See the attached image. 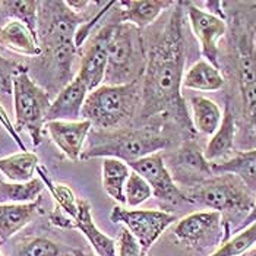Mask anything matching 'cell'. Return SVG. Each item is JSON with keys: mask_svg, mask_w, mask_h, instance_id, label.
I'll use <instances>...</instances> for the list:
<instances>
[{"mask_svg": "<svg viewBox=\"0 0 256 256\" xmlns=\"http://www.w3.org/2000/svg\"><path fill=\"white\" fill-rule=\"evenodd\" d=\"M46 184L40 178L26 183L0 182V205L3 204H31L38 200Z\"/></svg>", "mask_w": 256, "mask_h": 256, "instance_id": "obj_26", "label": "cell"}, {"mask_svg": "<svg viewBox=\"0 0 256 256\" xmlns=\"http://www.w3.org/2000/svg\"><path fill=\"white\" fill-rule=\"evenodd\" d=\"M0 256H3V255H2V250H0Z\"/></svg>", "mask_w": 256, "mask_h": 256, "instance_id": "obj_39", "label": "cell"}, {"mask_svg": "<svg viewBox=\"0 0 256 256\" xmlns=\"http://www.w3.org/2000/svg\"><path fill=\"white\" fill-rule=\"evenodd\" d=\"M232 64L242 101L243 140L256 146V24L238 15L232 22Z\"/></svg>", "mask_w": 256, "mask_h": 256, "instance_id": "obj_2", "label": "cell"}, {"mask_svg": "<svg viewBox=\"0 0 256 256\" xmlns=\"http://www.w3.org/2000/svg\"><path fill=\"white\" fill-rule=\"evenodd\" d=\"M37 174L38 178L44 182L46 188L48 189V192L52 194V196L54 199L56 205L59 210H62L63 212H66L69 217L72 218L74 221L76 220L78 216V200L79 198L74 194V190L68 186V184H63V183H56L54 180H52V178L48 176L47 170L38 166L37 168Z\"/></svg>", "mask_w": 256, "mask_h": 256, "instance_id": "obj_27", "label": "cell"}, {"mask_svg": "<svg viewBox=\"0 0 256 256\" xmlns=\"http://www.w3.org/2000/svg\"><path fill=\"white\" fill-rule=\"evenodd\" d=\"M183 194L189 204L226 216L222 221L226 228V242L230 237L232 220H238L242 224L244 221L242 217L249 216L256 200L255 192H252L234 174H214Z\"/></svg>", "mask_w": 256, "mask_h": 256, "instance_id": "obj_4", "label": "cell"}, {"mask_svg": "<svg viewBox=\"0 0 256 256\" xmlns=\"http://www.w3.org/2000/svg\"><path fill=\"white\" fill-rule=\"evenodd\" d=\"M236 134V118L230 108V104H227L220 128L205 146V151H204L205 158L211 164H216V162H222V161H227L232 157H234L236 156L234 154Z\"/></svg>", "mask_w": 256, "mask_h": 256, "instance_id": "obj_17", "label": "cell"}, {"mask_svg": "<svg viewBox=\"0 0 256 256\" xmlns=\"http://www.w3.org/2000/svg\"><path fill=\"white\" fill-rule=\"evenodd\" d=\"M72 256H96L94 254H90V252H85V250H80V249H74L70 250Z\"/></svg>", "mask_w": 256, "mask_h": 256, "instance_id": "obj_37", "label": "cell"}, {"mask_svg": "<svg viewBox=\"0 0 256 256\" xmlns=\"http://www.w3.org/2000/svg\"><path fill=\"white\" fill-rule=\"evenodd\" d=\"M172 136L161 128H118L114 130L92 129L84 146L80 161L92 158H118L128 166L140 158L157 154L172 145Z\"/></svg>", "mask_w": 256, "mask_h": 256, "instance_id": "obj_3", "label": "cell"}, {"mask_svg": "<svg viewBox=\"0 0 256 256\" xmlns=\"http://www.w3.org/2000/svg\"><path fill=\"white\" fill-rule=\"evenodd\" d=\"M190 110L194 129L198 134L212 136L222 120V113L217 102L206 97L194 96L190 97Z\"/></svg>", "mask_w": 256, "mask_h": 256, "instance_id": "obj_25", "label": "cell"}, {"mask_svg": "<svg viewBox=\"0 0 256 256\" xmlns=\"http://www.w3.org/2000/svg\"><path fill=\"white\" fill-rule=\"evenodd\" d=\"M12 96L16 130H25L30 135L32 145L40 146L47 123V113L52 104L50 94L30 76L25 66L14 78Z\"/></svg>", "mask_w": 256, "mask_h": 256, "instance_id": "obj_7", "label": "cell"}, {"mask_svg": "<svg viewBox=\"0 0 256 256\" xmlns=\"http://www.w3.org/2000/svg\"><path fill=\"white\" fill-rule=\"evenodd\" d=\"M0 46L20 56H41L38 37L20 20H9L3 26H0Z\"/></svg>", "mask_w": 256, "mask_h": 256, "instance_id": "obj_18", "label": "cell"}, {"mask_svg": "<svg viewBox=\"0 0 256 256\" xmlns=\"http://www.w3.org/2000/svg\"><path fill=\"white\" fill-rule=\"evenodd\" d=\"M38 6L40 2L37 0H4V2H0V8L6 16H9L12 20L22 22L36 36H37V28H38Z\"/></svg>", "mask_w": 256, "mask_h": 256, "instance_id": "obj_28", "label": "cell"}, {"mask_svg": "<svg viewBox=\"0 0 256 256\" xmlns=\"http://www.w3.org/2000/svg\"><path fill=\"white\" fill-rule=\"evenodd\" d=\"M24 68H25L24 64L15 60L6 59L0 54V92L2 94H12L14 78Z\"/></svg>", "mask_w": 256, "mask_h": 256, "instance_id": "obj_32", "label": "cell"}, {"mask_svg": "<svg viewBox=\"0 0 256 256\" xmlns=\"http://www.w3.org/2000/svg\"><path fill=\"white\" fill-rule=\"evenodd\" d=\"M46 130L48 132L54 145L63 152V156L76 162L80 160L84 146L90 132L92 130V124L88 120H78V122H47Z\"/></svg>", "mask_w": 256, "mask_h": 256, "instance_id": "obj_14", "label": "cell"}, {"mask_svg": "<svg viewBox=\"0 0 256 256\" xmlns=\"http://www.w3.org/2000/svg\"><path fill=\"white\" fill-rule=\"evenodd\" d=\"M110 221L113 224L124 226V228H128L138 240L142 254L145 255L157 242L158 237L178 221V216L168 211L128 210L122 205H116L112 210Z\"/></svg>", "mask_w": 256, "mask_h": 256, "instance_id": "obj_8", "label": "cell"}, {"mask_svg": "<svg viewBox=\"0 0 256 256\" xmlns=\"http://www.w3.org/2000/svg\"><path fill=\"white\" fill-rule=\"evenodd\" d=\"M75 228H79L82 234L88 238L90 244L98 256H118L116 242L104 234L94 224L91 205L85 199L78 200V216L75 220Z\"/></svg>", "mask_w": 256, "mask_h": 256, "instance_id": "obj_19", "label": "cell"}, {"mask_svg": "<svg viewBox=\"0 0 256 256\" xmlns=\"http://www.w3.org/2000/svg\"><path fill=\"white\" fill-rule=\"evenodd\" d=\"M162 158L178 188L184 186L190 189L214 176L211 162L205 158L204 151L192 140H186L174 152L162 156Z\"/></svg>", "mask_w": 256, "mask_h": 256, "instance_id": "obj_11", "label": "cell"}, {"mask_svg": "<svg viewBox=\"0 0 256 256\" xmlns=\"http://www.w3.org/2000/svg\"><path fill=\"white\" fill-rule=\"evenodd\" d=\"M118 248V256H144L139 242L132 236V233L128 228H123L120 232Z\"/></svg>", "mask_w": 256, "mask_h": 256, "instance_id": "obj_33", "label": "cell"}, {"mask_svg": "<svg viewBox=\"0 0 256 256\" xmlns=\"http://www.w3.org/2000/svg\"><path fill=\"white\" fill-rule=\"evenodd\" d=\"M186 6L184 12L190 24L192 32L199 41L202 56L212 66L220 69V54H218V41L227 32V22L216 15L198 8L196 4L183 2Z\"/></svg>", "mask_w": 256, "mask_h": 256, "instance_id": "obj_13", "label": "cell"}, {"mask_svg": "<svg viewBox=\"0 0 256 256\" xmlns=\"http://www.w3.org/2000/svg\"><path fill=\"white\" fill-rule=\"evenodd\" d=\"M38 166L37 154L31 151H20L8 157H0V173L12 183H26L32 180Z\"/></svg>", "mask_w": 256, "mask_h": 256, "instance_id": "obj_24", "label": "cell"}, {"mask_svg": "<svg viewBox=\"0 0 256 256\" xmlns=\"http://www.w3.org/2000/svg\"><path fill=\"white\" fill-rule=\"evenodd\" d=\"M88 94L90 91L84 80L75 75L72 82H69L52 101L47 113V122H78Z\"/></svg>", "mask_w": 256, "mask_h": 256, "instance_id": "obj_15", "label": "cell"}, {"mask_svg": "<svg viewBox=\"0 0 256 256\" xmlns=\"http://www.w3.org/2000/svg\"><path fill=\"white\" fill-rule=\"evenodd\" d=\"M130 170L145 178L152 189V195L164 210H173L182 204H189L167 168L162 154H152L129 164Z\"/></svg>", "mask_w": 256, "mask_h": 256, "instance_id": "obj_9", "label": "cell"}, {"mask_svg": "<svg viewBox=\"0 0 256 256\" xmlns=\"http://www.w3.org/2000/svg\"><path fill=\"white\" fill-rule=\"evenodd\" d=\"M254 222H256V200H255V205H254V208H252V211L249 212V216L244 218V221L237 227V230L234 233H238V232H243L244 228H248L249 226H252Z\"/></svg>", "mask_w": 256, "mask_h": 256, "instance_id": "obj_36", "label": "cell"}, {"mask_svg": "<svg viewBox=\"0 0 256 256\" xmlns=\"http://www.w3.org/2000/svg\"><path fill=\"white\" fill-rule=\"evenodd\" d=\"M152 196V189L148 184V182L142 176H139L138 173L132 172L124 186L126 205L130 208H136Z\"/></svg>", "mask_w": 256, "mask_h": 256, "instance_id": "obj_31", "label": "cell"}, {"mask_svg": "<svg viewBox=\"0 0 256 256\" xmlns=\"http://www.w3.org/2000/svg\"><path fill=\"white\" fill-rule=\"evenodd\" d=\"M10 256H72L64 255L62 248L46 237H26L15 244Z\"/></svg>", "mask_w": 256, "mask_h": 256, "instance_id": "obj_29", "label": "cell"}, {"mask_svg": "<svg viewBox=\"0 0 256 256\" xmlns=\"http://www.w3.org/2000/svg\"><path fill=\"white\" fill-rule=\"evenodd\" d=\"M113 34V22L102 25L84 46L82 59L76 76L84 80L88 91H94L106 80L108 63V44Z\"/></svg>", "mask_w": 256, "mask_h": 256, "instance_id": "obj_12", "label": "cell"}, {"mask_svg": "<svg viewBox=\"0 0 256 256\" xmlns=\"http://www.w3.org/2000/svg\"><path fill=\"white\" fill-rule=\"evenodd\" d=\"M146 66V46L140 30L123 22H113L108 44L107 85H126L138 82Z\"/></svg>", "mask_w": 256, "mask_h": 256, "instance_id": "obj_6", "label": "cell"}, {"mask_svg": "<svg viewBox=\"0 0 256 256\" xmlns=\"http://www.w3.org/2000/svg\"><path fill=\"white\" fill-rule=\"evenodd\" d=\"M224 84L226 79L218 68L206 60H198L184 72L182 85L194 91H218Z\"/></svg>", "mask_w": 256, "mask_h": 256, "instance_id": "obj_23", "label": "cell"}, {"mask_svg": "<svg viewBox=\"0 0 256 256\" xmlns=\"http://www.w3.org/2000/svg\"><path fill=\"white\" fill-rule=\"evenodd\" d=\"M174 4L176 2L170 0H120L116 2L118 18L114 22L130 24L144 30Z\"/></svg>", "mask_w": 256, "mask_h": 256, "instance_id": "obj_16", "label": "cell"}, {"mask_svg": "<svg viewBox=\"0 0 256 256\" xmlns=\"http://www.w3.org/2000/svg\"><path fill=\"white\" fill-rule=\"evenodd\" d=\"M173 234L180 243L198 250L216 248L220 240L226 243L222 216L217 211H200L183 217L173 227Z\"/></svg>", "mask_w": 256, "mask_h": 256, "instance_id": "obj_10", "label": "cell"}, {"mask_svg": "<svg viewBox=\"0 0 256 256\" xmlns=\"http://www.w3.org/2000/svg\"><path fill=\"white\" fill-rule=\"evenodd\" d=\"M140 101V80L126 85L102 84L86 96L80 118L98 130H114L138 118Z\"/></svg>", "mask_w": 256, "mask_h": 256, "instance_id": "obj_5", "label": "cell"}, {"mask_svg": "<svg viewBox=\"0 0 256 256\" xmlns=\"http://www.w3.org/2000/svg\"><path fill=\"white\" fill-rule=\"evenodd\" d=\"M182 2L168 20L146 46V66L140 79L142 101L138 120L168 118L178 128L186 140H192L196 130L182 96L186 63V41L183 34Z\"/></svg>", "mask_w": 256, "mask_h": 256, "instance_id": "obj_1", "label": "cell"}, {"mask_svg": "<svg viewBox=\"0 0 256 256\" xmlns=\"http://www.w3.org/2000/svg\"><path fill=\"white\" fill-rule=\"evenodd\" d=\"M256 243V222L240 232L238 234L227 240L217 252L210 256H242Z\"/></svg>", "mask_w": 256, "mask_h": 256, "instance_id": "obj_30", "label": "cell"}, {"mask_svg": "<svg viewBox=\"0 0 256 256\" xmlns=\"http://www.w3.org/2000/svg\"><path fill=\"white\" fill-rule=\"evenodd\" d=\"M130 167L118 158H104L101 164V182L104 192L118 202V205L126 204L124 186L130 176Z\"/></svg>", "mask_w": 256, "mask_h": 256, "instance_id": "obj_22", "label": "cell"}, {"mask_svg": "<svg viewBox=\"0 0 256 256\" xmlns=\"http://www.w3.org/2000/svg\"><path fill=\"white\" fill-rule=\"evenodd\" d=\"M214 174H234L256 194V148L238 151L227 161L211 164Z\"/></svg>", "mask_w": 256, "mask_h": 256, "instance_id": "obj_21", "label": "cell"}, {"mask_svg": "<svg viewBox=\"0 0 256 256\" xmlns=\"http://www.w3.org/2000/svg\"><path fill=\"white\" fill-rule=\"evenodd\" d=\"M246 256H256V248L254 249V250H250L249 254H246Z\"/></svg>", "mask_w": 256, "mask_h": 256, "instance_id": "obj_38", "label": "cell"}, {"mask_svg": "<svg viewBox=\"0 0 256 256\" xmlns=\"http://www.w3.org/2000/svg\"><path fill=\"white\" fill-rule=\"evenodd\" d=\"M0 124L4 128V130L9 134V136L15 140V144L18 145L20 148V151H26V148H25V144L22 142V139L20 138V135H18V130H16V128L10 123V118L8 116V113L4 112V108H3V106L0 104Z\"/></svg>", "mask_w": 256, "mask_h": 256, "instance_id": "obj_34", "label": "cell"}, {"mask_svg": "<svg viewBox=\"0 0 256 256\" xmlns=\"http://www.w3.org/2000/svg\"><path fill=\"white\" fill-rule=\"evenodd\" d=\"M40 210V199L31 204L0 205V243H6L26 224L32 221Z\"/></svg>", "mask_w": 256, "mask_h": 256, "instance_id": "obj_20", "label": "cell"}, {"mask_svg": "<svg viewBox=\"0 0 256 256\" xmlns=\"http://www.w3.org/2000/svg\"><path fill=\"white\" fill-rule=\"evenodd\" d=\"M66 3V6L70 9V10H74L75 14H84L85 10H88L90 9V6L92 4V2H90V0H68V2H64Z\"/></svg>", "mask_w": 256, "mask_h": 256, "instance_id": "obj_35", "label": "cell"}]
</instances>
